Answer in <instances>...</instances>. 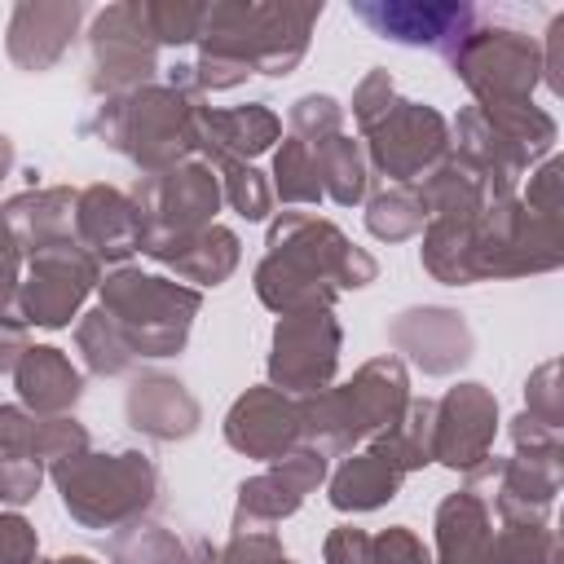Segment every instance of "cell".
Instances as JSON below:
<instances>
[{
    "label": "cell",
    "mask_w": 564,
    "mask_h": 564,
    "mask_svg": "<svg viewBox=\"0 0 564 564\" xmlns=\"http://www.w3.org/2000/svg\"><path fill=\"white\" fill-rule=\"evenodd\" d=\"M524 414L546 423V427H564V388H560V357L542 361L538 370H529L524 379Z\"/></svg>",
    "instance_id": "obj_43"
},
{
    "label": "cell",
    "mask_w": 564,
    "mask_h": 564,
    "mask_svg": "<svg viewBox=\"0 0 564 564\" xmlns=\"http://www.w3.org/2000/svg\"><path fill=\"white\" fill-rule=\"evenodd\" d=\"M471 238H476V220L432 216V220L423 225V247H419L423 269H427L441 286H471V282H476Z\"/></svg>",
    "instance_id": "obj_32"
},
{
    "label": "cell",
    "mask_w": 564,
    "mask_h": 564,
    "mask_svg": "<svg viewBox=\"0 0 564 564\" xmlns=\"http://www.w3.org/2000/svg\"><path fill=\"white\" fill-rule=\"evenodd\" d=\"M423 225H427V207L419 185H383L379 194L366 198V229L379 242H405L423 234Z\"/></svg>",
    "instance_id": "obj_37"
},
{
    "label": "cell",
    "mask_w": 564,
    "mask_h": 564,
    "mask_svg": "<svg viewBox=\"0 0 564 564\" xmlns=\"http://www.w3.org/2000/svg\"><path fill=\"white\" fill-rule=\"evenodd\" d=\"M507 432H511V449H516V454H555V449H564L560 432L546 427V423H538V419H529L524 410L511 419Z\"/></svg>",
    "instance_id": "obj_49"
},
{
    "label": "cell",
    "mask_w": 564,
    "mask_h": 564,
    "mask_svg": "<svg viewBox=\"0 0 564 564\" xmlns=\"http://www.w3.org/2000/svg\"><path fill=\"white\" fill-rule=\"evenodd\" d=\"M141 18L159 48H185L198 40L203 0H141Z\"/></svg>",
    "instance_id": "obj_40"
},
{
    "label": "cell",
    "mask_w": 564,
    "mask_h": 564,
    "mask_svg": "<svg viewBox=\"0 0 564 564\" xmlns=\"http://www.w3.org/2000/svg\"><path fill=\"white\" fill-rule=\"evenodd\" d=\"M339 348H344V326L330 308L313 313H286L273 322L269 335V383L286 397H308L335 383L339 370Z\"/></svg>",
    "instance_id": "obj_12"
},
{
    "label": "cell",
    "mask_w": 564,
    "mask_h": 564,
    "mask_svg": "<svg viewBox=\"0 0 564 564\" xmlns=\"http://www.w3.org/2000/svg\"><path fill=\"white\" fill-rule=\"evenodd\" d=\"M9 172H13V141L0 132V181H4Z\"/></svg>",
    "instance_id": "obj_55"
},
{
    "label": "cell",
    "mask_w": 564,
    "mask_h": 564,
    "mask_svg": "<svg viewBox=\"0 0 564 564\" xmlns=\"http://www.w3.org/2000/svg\"><path fill=\"white\" fill-rule=\"evenodd\" d=\"M494 436H498V397L485 383L458 379L445 397H436L432 463L467 476L494 454Z\"/></svg>",
    "instance_id": "obj_15"
},
{
    "label": "cell",
    "mask_w": 564,
    "mask_h": 564,
    "mask_svg": "<svg viewBox=\"0 0 564 564\" xmlns=\"http://www.w3.org/2000/svg\"><path fill=\"white\" fill-rule=\"evenodd\" d=\"M322 18L317 4H291V0H212L203 4L198 26V53L229 57L247 66L251 75L286 79L313 40V26Z\"/></svg>",
    "instance_id": "obj_3"
},
{
    "label": "cell",
    "mask_w": 564,
    "mask_h": 564,
    "mask_svg": "<svg viewBox=\"0 0 564 564\" xmlns=\"http://www.w3.org/2000/svg\"><path fill=\"white\" fill-rule=\"evenodd\" d=\"M75 242L97 264H128V256L141 251V216L128 198V189L93 181L75 194Z\"/></svg>",
    "instance_id": "obj_21"
},
{
    "label": "cell",
    "mask_w": 564,
    "mask_h": 564,
    "mask_svg": "<svg viewBox=\"0 0 564 564\" xmlns=\"http://www.w3.org/2000/svg\"><path fill=\"white\" fill-rule=\"evenodd\" d=\"M388 344H392V357L410 361L414 370L432 375V379H445L454 375L458 366L471 361V326L458 308L449 304H414V308H401L392 322H388Z\"/></svg>",
    "instance_id": "obj_16"
},
{
    "label": "cell",
    "mask_w": 564,
    "mask_h": 564,
    "mask_svg": "<svg viewBox=\"0 0 564 564\" xmlns=\"http://www.w3.org/2000/svg\"><path fill=\"white\" fill-rule=\"evenodd\" d=\"M410 397L414 392H410L405 361L392 352L370 357L352 370V379L295 397L304 445H317L326 458L352 454L357 445H370L375 436H383L405 414Z\"/></svg>",
    "instance_id": "obj_2"
},
{
    "label": "cell",
    "mask_w": 564,
    "mask_h": 564,
    "mask_svg": "<svg viewBox=\"0 0 564 564\" xmlns=\"http://www.w3.org/2000/svg\"><path fill=\"white\" fill-rule=\"evenodd\" d=\"M216 176H220V198L242 220H264L273 212V185H269V176L256 163H229Z\"/></svg>",
    "instance_id": "obj_41"
},
{
    "label": "cell",
    "mask_w": 564,
    "mask_h": 564,
    "mask_svg": "<svg viewBox=\"0 0 564 564\" xmlns=\"http://www.w3.org/2000/svg\"><path fill=\"white\" fill-rule=\"evenodd\" d=\"M379 278V260L357 247L335 220L313 212H278L264 234V256L251 273L269 313L335 308L344 291H361Z\"/></svg>",
    "instance_id": "obj_1"
},
{
    "label": "cell",
    "mask_w": 564,
    "mask_h": 564,
    "mask_svg": "<svg viewBox=\"0 0 564 564\" xmlns=\"http://www.w3.org/2000/svg\"><path fill=\"white\" fill-rule=\"evenodd\" d=\"M128 198L141 216V256L163 247V242H176V238H189V234L216 225V212L225 203L220 176L203 159H185L176 167L137 176Z\"/></svg>",
    "instance_id": "obj_9"
},
{
    "label": "cell",
    "mask_w": 564,
    "mask_h": 564,
    "mask_svg": "<svg viewBox=\"0 0 564 564\" xmlns=\"http://www.w3.org/2000/svg\"><path fill=\"white\" fill-rule=\"evenodd\" d=\"M220 564H295V560L264 529V533H229V542L220 546Z\"/></svg>",
    "instance_id": "obj_45"
},
{
    "label": "cell",
    "mask_w": 564,
    "mask_h": 564,
    "mask_svg": "<svg viewBox=\"0 0 564 564\" xmlns=\"http://www.w3.org/2000/svg\"><path fill=\"white\" fill-rule=\"evenodd\" d=\"M40 560V533L26 516L0 511V564H35Z\"/></svg>",
    "instance_id": "obj_48"
},
{
    "label": "cell",
    "mask_w": 564,
    "mask_h": 564,
    "mask_svg": "<svg viewBox=\"0 0 564 564\" xmlns=\"http://www.w3.org/2000/svg\"><path fill=\"white\" fill-rule=\"evenodd\" d=\"M436 529V555L432 564H489L494 542V511L476 489H454L436 502L432 516Z\"/></svg>",
    "instance_id": "obj_28"
},
{
    "label": "cell",
    "mask_w": 564,
    "mask_h": 564,
    "mask_svg": "<svg viewBox=\"0 0 564 564\" xmlns=\"http://www.w3.org/2000/svg\"><path fill=\"white\" fill-rule=\"evenodd\" d=\"M84 13L88 9L79 0H18L9 9V26H4L9 62L26 75L53 70L66 57V48L75 44Z\"/></svg>",
    "instance_id": "obj_20"
},
{
    "label": "cell",
    "mask_w": 564,
    "mask_h": 564,
    "mask_svg": "<svg viewBox=\"0 0 564 564\" xmlns=\"http://www.w3.org/2000/svg\"><path fill=\"white\" fill-rule=\"evenodd\" d=\"M361 150L370 172L388 176L392 185H414L449 154V123L441 110L397 97L370 128H361Z\"/></svg>",
    "instance_id": "obj_10"
},
{
    "label": "cell",
    "mask_w": 564,
    "mask_h": 564,
    "mask_svg": "<svg viewBox=\"0 0 564 564\" xmlns=\"http://www.w3.org/2000/svg\"><path fill=\"white\" fill-rule=\"evenodd\" d=\"M88 427L75 414H31L26 405H0V454L4 458H31L44 471L84 454Z\"/></svg>",
    "instance_id": "obj_24"
},
{
    "label": "cell",
    "mask_w": 564,
    "mask_h": 564,
    "mask_svg": "<svg viewBox=\"0 0 564 564\" xmlns=\"http://www.w3.org/2000/svg\"><path fill=\"white\" fill-rule=\"evenodd\" d=\"M18 282H22V260H0V326H26L18 304Z\"/></svg>",
    "instance_id": "obj_50"
},
{
    "label": "cell",
    "mask_w": 564,
    "mask_h": 564,
    "mask_svg": "<svg viewBox=\"0 0 564 564\" xmlns=\"http://www.w3.org/2000/svg\"><path fill=\"white\" fill-rule=\"evenodd\" d=\"M110 564H189V542H181L159 520H132L106 542Z\"/></svg>",
    "instance_id": "obj_36"
},
{
    "label": "cell",
    "mask_w": 564,
    "mask_h": 564,
    "mask_svg": "<svg viewBox=\"0 0 564 564\" xmlns=\"http://www.w3.org/2000/svg\"><path fill=\"white\" fill-rule=\"evenodd\" d=\"M62 511L88 533H115L145 520L159 502V467L141 449H84L48 467Z\"/></svg>",
    "instance_id": "obj_5"
},
{
    "label": "cell",
    "mask_w": 564,
    "mask_h": 564,
    "mask_svg": "<svg viewBox=\"0 0 564 564\" xmlns=\"http://www.w3.org/2000/svg\"><path fill=\"white\" fill-rule=\"evenodd\" d=\"M189 564H220V546H212L207 538L189 542Z\"/></svg>",
    "instance_id": "obj_53"
},
{
    "label": "cell",
    "mask_w": 564,
    "mask_h": 564,
    "mask_svg": "<svg viewBox=\"0 0 564 564\" xmlns=\"http://www.w3.org/2000/svg\"><path fill=\"white\" fill-rule=\"evenodd\" d=\"M291 137H300L304 145H322L326 137L344 132V106L330 97V93H304L291 101Z\"/></svg>",
    "instance_id": "obj_42"
},
{
    "label": "cell",
    "mask_w": 564,
    "mask_h": 564,
    "mask_svg": "<svg viewBox=\"0 0 564 564\" xmlns=\"http://www.w3.org/2000/svg\"><path fill=\"white\" fill-rule=\"evenodd\" d=\"M225 445L242 458H260V463H273L282 454H291L295 445H304V432H300V405L295 397L278 392L273 383H256L247 388L229 410H225Z\"/></svg>",
    "instance_id": "obj_18"
},
{
    "label": "cell",
    "mask_w": 564,
    "mask_h": 564,
    "mask_svg": "<svg viewBox=\"0 0 564 564\" xmlns=\"http://www.w3.org/2000/svg\"><path fill=\"white\" fill-rule=\"evenodd\" d=\"M471 264H476V282L551 273L564 264V229L560 220L529 212L520 194L489 198V207L476 216Z\"/></svg>",
    "instance_id": "obj_8"
},
{
    "label": "cell",
    "mask_w": 564,
    "mask_h": 564,
    "mask_svg": "<svg viewBox=\"0 0 564 564\" xmlns=\"http://www.w3.org/2000/svg\"><path fill=\"white\" fill-rule=\"evenodd\" d=\"M326 476H330V458L317 445H295L291 454L273 458L264 471H256L238 485L234 533H264V529L282 524L286 516H295L304 507V498L317 485H326Z\"/></svg>",
    "instance_id": "obj_14"
},
{
    "label": "cell",
    "mask_w": 564,
    "mask_h": 564,
    "mask_svg": "<svg viewBox=\"0 0 564 564\" xmlns=\"http://www.w3.org/2000/svg\"><path fill=\"white\" fill-rule=\"evenodd\" d=\"M97 308L119 326L137 361H163L185 348L189 326L203 308V291L167 273L119 264L97 282Z\"/></svg>",
    "instance_id": "obj_6"
},
{
    "label": "cell",
    "mask_w": 564,
    "mask_h": 564,
    "mask_svg": "<svg viewBox=\"0 0 564 564\" xmlns=\"http://www.w3.org/2000/svg\"><path fill=\"white\" fill-rule=\"evenodd\" d=\"M9 379L31 414H70L84 397V370L57 344H31Z\"/></svg>",
    "instance_id": "obj_25"
},
{
    "label": "cell",
    "mask_w": 564,
    "mask_h": 564,
    "mask_svg": "<svg viewBox=\"0 0 564 564\" xmlns=\"http://www.w3.org/2000/svg\"><path fill=\"white\" fill-rule=\"evenodd\" d=\"M392 101H397V84H392V75H388L383 66L366 70L361 84L352 88V119H357V128H370Z\"/></svg>",
    "instance_id": "obj_46"
},
{
    "label": "cell",
    "mask_w": 564,
    "mask_h": 564,
    "mask_svg": "<svg viewBox=\"0 0 564 564\" xmlns=\"http://www.w3.org/2000/svg\"><path fill=\"white\" fill-rule=\"evenodd\" d=\"M560 35H564V13L551 18L546 26V48H542V84L551 93H564V79H560Z\"/></svg>",
    "instance_id": "obj_51"
},
{
    "label": "cell",
    "mask_w": 564,
    "mask_h": 564,
    "mask_svg": "<svg viewBox=\"0 0 564 564\" xmlns=\"http://www.w3.org/2000/svg\"><path fill=\"white\" fill-rule=\"evenodd\" d=\"M414 185H419V194H423L427 220H432V216L476 220V216L489 207V198H498V194L489 189V181H485L467 159H458L454 150H449L427 176H419ZM502 198H507V194H502Z\"/></svg>",
    "instance_id": "obj_31"
},
{
    "label": "cell",
    "mask_w": 564,
    "mask_h": 564,
    "mask_svg": "<svg viewBox=\"0 0 564 564\" xmlns=\"http://www.w3.org/2000/svg\"><path fill=\"white\" fill-rule=\"evenodd\" d=\"M35 564H53V560H35Z\"/></svg>",
    "instance_id": "obj_56"
},
{
    "label": "cell",
    "mask_w": 564,
    "mask_h": 564,
    "mask_svg": "<svg viewBox=\"0 0 564 564\" xmlns=\"http://www.w3.org/2000/svg\"><path fill=\"white\" fill-rule=\"evenodd\" d=\"M194 106L198 97H185L181 88L145 84L119 97H101V106L79 123V132L123 154L141 167V176H150L194 159Z\"/></svg>",
    "instance_id": "obj_4"
},
{
    "label": "cell",
    "mask_w": 564,
    "mask_h": 564,
    "mask_svg": "<svg viewBox=\"0 0 564 564\" xmlns=\"http://www.w3.org/2000/svg\"><path fill=\"white\" fill-rule=\"evenodd\" d=\"M489 564H560L551 516H494Z\"/></svg>",
    "instance_id": "obj_35"
},
{
    "label": "cell",
    "mask_w": 564,
    "mask_h": 564,
    "mask_svg": "<svg viewBox=\"0 0 564 564\" xmlns=\"http://www.w3.org/2000/svg\"><path fill=\"white\" fill-rule=\"evenodd\" d=\"M88 53L93 75L88 88L97 97H119L132 88L154 84L159 75V44L141 18V0H115L88 22Z\"/></svg>",
    "instance_id": "obj_13"
},
{
    "label": "cell",
    "mask_w": 564,
    "mask_h": 564,
    "mask_svg": "<svg viewBox=\"0 0 564 564\" xmlns=\"http://www.w3.org/2000/svg\"><path fill=\"white\" fill-rule=\"evenodd\" d=\"M322 564H432V551L410 524H388L379 533L335 524L322 542Z\"/></svg>",
    "instance_id": "obj_30"
},
{
    "label": "cell",
    "mask_w": 564,
    "mask_h": 564,
    "mask_svg": "<svg viewBox=\"0 0 564 564\" xmlns=\"http://www.w3.org/2000/svg\"><path fill=\"white\" fill-rule=\"evenodd\" d=\"M520 203L529 212H538V216L560 220V212H564V163L555 154H546L542 163L529 167V185H524Z\"/></svg>",
    "instance_id": "obj_44"
},
{
    "label": "cell",
    "mask_w": 564,
    "mask_h": 564,
    "mask_svg": "<svg viewBox=\"0 0 564 564\" xmlns=\"http://www.w3.org/2000/svg\"><path fill=\"white\" fill-rule=\"evenodd\" d=\"M449 150L458 159H467L485 181L489 189L502 198V194H516L520 176L538 163L507 128H498L480 106H463L454 119H449Z\"/></svg>",
    "instance_id": "obj_22"
},
{
    "label": "cell",
    "mask_w": 564,
    "mask_h": 564,
    "mask_svg": "<svg viewBox=\"0 0 564 564\" xmlns=\"http://www.w3.org/2000/svg\"><path fill=\"white\" fill-rule=\"evenodd\" d=\"M432 419H436V401L432 397H410L405 414L383 436H375L366 449H375L379 458H388L401 476L423 471L432 463Z\"/></svg>",
    "instance_id": "obj_34"
},
{
    "label": "cell",
    "mask_w": 564,
    "mask_h": 564,
    "mask_svg": "<svg viewBox=\"0 0 564 564\" xmlns=\"http://www.w3.org/2000/svg\"><path fill=\"white\" fill-rule=\"evenodd\" d=\"M0 260H18V251H13V238H9V220H4V207H0Z\"/></svg>",
    "instance_id": "obj_54"
},
{
    "label": "cell",
    "mask_w": 564,
    "mask_h": 564,
    "mask_svg": "<svg viewBox=\"0 0 564 564\" xmlns=\"http://www.w3.org/2000/svg\"><path fill=\"white\" fill-rule=\"evenodd\" d=\"M313 159H317L322 198H330V203H339V207H357V203H366V189H370V163H366V150H361L357 137L335 132V137H326L322 145H313Z\"/></svg>",
    "instance_id": "obj_33"
},
{
    "label": "cell",
    "mask_w": 564,
    "mask_h": 564,
    "mask_svg": "<svg viewBox=\"0 0 564 564\" xmlns=\"http://www.w3.org/2000/svg\"><path fill=\"white\" fill-rule=\"evenodd\" d=\"M273 198H282L286 207H317L322 203V181H317V159L313 145H304L300 137H282L273 145Z\"/></svg>",
    "instance_id": "obj_39"
},
{
    "label": "cell",
    "mask_w": 564,
    "mask_h": 564,
    "mask_svg": "<svg viewBox=\"0 0 564 564\" xmlns=\"http://www.w3.org/2000/svg\"><path fill=\"white\" fill-rule=\"evenodd\" d=\"M26 348H31L26 326H0V375H13V366L22 361Z\"/></svg>",
    "instance_id": "obj_52"
},
{
    "label": "cell",
    "mask_w": 564,
    "mask_h": 564,
    "mask_svg": "<svg viewBox=\"0 0 564 564\" xmlns=\"http://www.w3.org/2000/svg\"><path fill=\"white\" fill-rule=\"evenodd\" d=\"M44 485V467L31 458H4L0 454V507H26Z\"/></svg>",
    "instance_id": "obj_47"
},
{
    "label": "cell",
    "mask_w": 564,
    "mask_h": 564,
    "mask_svg": "<svg viewBox=\"0 0 564 564\" xmlns=\"http://www.w3.org/2000/svg\"><path fill=\"white\" fill-rule=\"evenodd\" d=\"M194 159L207 167H229V163H251L256 154L273 150L282 141V119L264 101L247 106H194Z\"/></svg>",
    "instance_id": "obj_19"
},
{
    "label": "cell",
    "mask_w": 564,
    "mask_h": 564,
    "mask_svg": "<svg viewBox=\"0 0 564 564\" xmlns=\"http://www.w3.org/2000/svg\"><path fill=\"white\" fill-rule=\"evenodd\" d=\"M75 352H79V361L88 366V375H101V379L128 375V370L137 366V357H132V348L123 344L119 326H115L101 308L79 313V322H75Z\"/></svg>",
    "instance_id": "obj_38"
},
{
    "label": "cell",
    "mask_w": 564,
    "mask_h": 564,
    "mask_svg": "<svg viewBox=\"0 0 564 564\" xmlns=\"http://www.w3.org/2000/svg\"><path fill=\"white\" fill-rule=\"evenodd\" d=\"M445 57L480 110L533 101V88L542 84V44L502 22H471Z\"/></svg>",
    "instance_id": "obj_7"
},
{
    "label": "cell",
    "mask_w": 564,
    "mask_h": 564,
    "mask_svg": "<svg viewBox=\"0 0 564 564\" xmlns=\"http://www.w3.org/2000/svg\"><path fill=\"white\" fill-rule=\"evenodd\" d=\"M101 264L75 242H48L31 256H22V282H18V304L26 326L62 330L70 317H79L84 300L97 291Z\"/></svg>",
    "instance_id": "obj_11"
},
{
    "label": "cell",
    "mask_w": 564,
    "mask_h": 564,
    "mask_svg": "<svg viewBox=\"0 0 564 564\" xmlns=\"http://www.w3.org/2000/svg\"><path fill=\"white\" fill-rule=\"evenodd\" d=\"M357 22L375 35L405 48H441L449 53L480 13L467 0H352Z\"/></svg>",
    "instance_id": "obj_17"
},
{
    "label": "cell",
    "mask_w": 564,
    "mask_h": 564,
    "mask_svg": "<svg viewBox=\"0 0 564 564\" xmlns=\"http://www.w3.org/2000/svg\"><path fill=\"white\" fill-rule=\"evenodd\" d=\"M123 414H128V423L145 441H159V445L185 441L203 423L198 397L176 375H167V370H141V375H132V383L123 392Z\"/></svg>",
    "instance_id": "obj_23"
},
{
    "label": "cell",
    "mask_w": 564,
    "mask_h": 564,
    "mask_svg": "<svg viewBox=\"0 0 564 564\" xmlns=\"http://www.w3.org/2000/svg\"><path fill=\"white\" fill-rule=\"evenodd\" d=\"M75 194L79 189H70V185H31L4 203V220H9L18 260L48 242L75 238Z\"/></svg>",
    "instance_id": "obj_26"
},
{
    "label": "cell",
    "mask_w": 564,
    "mask_h": 564,
    "mask_svg": "<svg viewBox=\"0 0 564 564\" xmlns=\"http://www.w3.org/2000/svg\"><path fill=\"white\" fill-rule=\"evenodd\" d=\"M145 256L154 264H163L176 282L203 291V286H220V282L234 278V269L242 260V242H238L234 229L207 225V229H198L189 238H176V242H163V247H154Z\"/></svg>",
    "instance_id": "obj_27"
},
{
    "label": "cell",
    "mask_w": 564,
    "mask_h": 564,
    "mask_svg": "<svg viewBox=\"0 0 564 564\" xmlns=\"http://www.w3.org/2000/svg\"><path fill=\"white\" fill-rule=\"evenodd\" d=\"M401 485H405V476L388 463V458H379L375 449H352L330 476H326V502L335 507V511H352V516H361V511H379V507H388L397 494H401Z\"/></svg>",
    "instance_id": "obj_29"
}]
</instances>
